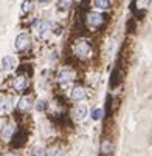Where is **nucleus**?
I'll use <instances>...</instances> for the list:
<instances>
[{
    "mask_svg": "<svg viewBox=\"0 0 152 156\" xmlns=\"http://www.w3.org/2000/svg\"><path fill=\"white\" fill-rule=\"evenodd\" d=\"M33 156H45V150H43V147H34L33 148Z\"/></svg>",
    "mask_w": 152,
    "mask_h": 156,
    "instance_id": "17",
    "label": "nucleus"
},
{
    "mask_svg": "<svg viewBox=\"0 0 152 156\" xmlns=\"http://www.w3.org/2000/svg\"><path fill=\"white\" fill-rule=\"evenodd\" d=\"M85 116H87V107H85V105H78V107L73 110V118H75L76 121H82Z\"/></svg>",
    "mask_w": 152,
    "mask_h": 156,
    "instance_id": "9",
    "label": "nucleus"
},
{
    "mask_svg": "<svg viewBox=\"0 0 152 156\" xmlns=\"http://www.w3.org/2000/svg\"><path fill=\"white\" fill-rule=\"evenodd\" d=\"M102 115H104V110H102V108H96V110H93L92 118H93L95 121H98V119H101V118H102Z\"/></svg>",
    "mask_w": 152,
    "mask_h": 156,
    "instance_id": "16",
    "label": "nucleus"
},
{
    "mask_svg": "<svg viewBox=\"0 0 152 156\" xmlns=\"http://www.w3.org/2000/svg\"><path fill=\"white\" fill-rule=\"evenodd\" d=\"M112 151H113V142L110 139H104L101 142V153L106 154V156H109Z\"/></svg>",
    "mask_w": 152,
    "mask_h": 156,
    "instance_id": "11",
    "label": "nucleus"
},
{
    "mask_svg": "<svg viewBox=\"0 0 152 156\" xmlns=\"http://www.w3.org/2000/svg\"><path fill=\"white\" fill-rule=\"evenodd\" d=\"M31 9H33L31 2H28V0H27V2H24V5H22V11H24V12H30Z\"/></svg>",
    "mask_w": 152,
    "mask_h": 156,
    "instance_id": "18",
    "label": "nucleus"
},
{
    "mask_svg": "<svg viewBox=\"0 0 152 156\" xmlns=\"http://www.w3.org/2000/svg\"><path fill=\"white\" fill-rule=\"evenodd\" d=\"M149 2H150V0H135V8L140 9V11H144L147 8Z\"/></svg>",
    "mask_w": 152,
    "mask_h": 156,
    "instance_id": "15",
    "label": "nucleus"
},
{
    "mask_svg": "<svg viewBox=\"0 0 152 156\" xmlns=\"http://www.w3.org/2000/svg\"><path fill=\"white\" fill-rule=\"evenodd\" d=\"M17 66V59L14 56H6L2 59V68L5 71H9V70H14Z\"/></svg>",
    "mask_w": 152,
    "mask_h": 156,
    "instance_id": "7",
    "label": "nucleus"
},
{
    "mask_svg": "<svg viewBox=\"0 0 152 156\" xmlns=\"http://www.w3.org/2000/svg\"><path fill=\"white\" fill-rule=\"evenodd\" d=\"M37 110H45V102H43V101L37 102Z\"/></svg>",
    "mask_w": 152,
    "mask_h": 156,
    "instance_id": "21",
    "label": "nucleus"
},
{
    "mask_svg": "<svg viewBox=\"0 0 152 156\" xmlns=\"http://www.w3.org/2000/svg\"><path fill=\"white\" fill-rule=\"evenodd\" d=\"M28 88V79L25 76H19L16 80H14V90L17 93H24Z\"/></svg>",
    "mask_w": 152,
    "mask_h": 156,
    "instance_id": "6",
    "label": "nucleus"
},
{
    "mask_svg": "<svg viewBox=\"0 0 152 156\" xmlns=\"http://www.w3.org/2000/svg\"><path fill=\"white\" fill-rule=\"evenodd\" d=\"M75 77H76V73H75L73 70H70V68H64V70H61L59 74H57V82H59L61 85L65 87V85H69L70 82H73Z\"/></svg>",
    "mask_w": 152,
    "mask_h": 156,
    "instance_id": "3",
    "label": "nucleus"
},
{
    "mask_svg": "<svg viewBox=\"0 0 152 156\" xmlns=\"http://www.w3.org/2000/svg\"><path fill=\"white\" fill-rule=\"evenodd\" d=\"M24 139H25V133L24 131L14 133V136H13V145L14 147H20L22 144H24Z\"/></svg>",
    "mask_w": 152,
    "mask_h": 156,
    "instance_id": "12",
    "label": "nucleus"
},
{
    "mask_svg": "<svg viewBox=\"0 0 152 156\" xmlns=\"http://www.w3.org/2000/svg\"><path fill=\"white\" fill-rule=\"evenodd\" d=\"M9 108V105H6V101L3 99V101H0V110H8Z\"/></svg>",
    "mask_w": 152,
    "mask_h": 156,
    "instance_id": "20",
    "label": "nucleus"
},
{
    "mask_svg": "<svg viewBox=\"0 0 152 156\" xmlns=\"http://www.w3.org/2000/svg\"><path fill=\"white\" fill-rule=\"evenodd\" d=\"M30 45H31V39H30L28 34L22 33L16 37V48L19 51H25L27 48H30Z\"/></svg>",
    "mask_w": 152,
    "mask_h": 156,
    "instance_id": "4",
    "label": "nucleus"
},
{
    "mask_svg": "<svg viewBox=\"0 0 152 156\" xmlns=\"http://www.w3.org/2000/svg\"><path fill=\"white\" fill-rule=\"evenodd\" d=\"M72 50H73V54L81 59V60H85V59H89L92 56V45L89 43V40H85V39H78L73 42V45H72Z\"/></svg>",
    "mask_w": 152,
    "mask_h": 156,
    "instance_id": "1",
    "label": "nucleus"
},
{
    "mask_svg": "<svg viewBox=\"0 0 152 156\" xmlns=\"http://www.w3.org/2000/svg\"><path fill=\"white\" fill-rule=\"evenodd\" d=\"M51 0H39V3H42V5H45V3H50Z\"/></svg>",
    "mask_w": 152,
    "mask_h": 156,
    "instance_id": "22",
    "label": "nucleus"
},
{
    "mask_svg": "<svg viewBox=\"0 0 152 156\" xmlns=\"http://www.w3.org/2000/svg\"><path fill=\"white\" fill-rule=\"evenodd\" d=\"M34 30H36V33L40 37H45L51 31V23H50V22H47V20H37L36 23H34Z\"/></svg>",
    "mask_w": 152,
    "mask_h": 156,
    "instance_id": "5",
    "label": "nucleus"
},
{
    "mask_svg": "<svg viewBox=\"0 0 152 156\" xmlns=\"http://www.w3.org/2000/svg\"><path fill=\"white\" fill-rule=\"evenodd\" d=\"M14 133H16L14 127H13L11 124H8V125H5L3 130H2V136H3V138H11V136H14Z\"/></svg>",
    "mask_w": 152,
    "mask_h": 156,
    "instance_id": "14",
    "label": "nucleus"
},
{
    "mask_svg": "<svg viewBox=\"0 0 152 156\" xmlns=\"http://www.w3.org/2000/svg\"><path fill=\"white\" fill-rule=\"evenodd\" d=\"M106 22V16H102L101 12H89L85 16V23L87 27H90V28H99L102 23Z\"/></svg>",
    "mask_w": 152,
    "mask_h": 156,
    "instance_id": "2",
    "label": "nucleus"
},
{
    "mask_svg": "<svg viewBox=\"0 0 152 156\" xmlns=\"http://www.w3.org/2000/svg\"><path fill=\"white\" fill-rule=\"evenodd\" d=\"M50 156H64V151H62V150H59V148H56V150L50 151Z\"/></svg>",
    "mask_w": 152,
    "mask_h": 156,
    "instance_id": "19",
    "label": "nucleus"
},
{
    "mask_svg": "<svg viewBox=\"0 0 152 156\" xmlns=\"http://www.w3.org/2000/svg\"><path fill=\"white\" fill-rule=\"evenodd\" d=\"M87 98V91H85V88L84 87H75L73 90H72V99L75 101H82Z\"/></svg>",
    "mask_w": 152,
    "mask_h": 156,
    "instance_id": "8",
    "label": "nucleus"
},
{
    "mask_svg": "<svg viewBox=\"0 0 152 156\" xmlns=\"http://www.w3.org/2000/svg\"><path fill=\"white\" fill-rule=\"evenodd\" d=\"M110 5V0H93V6L98 9H109Z\"/></svg>",
    "mask_w": 152,
    "mask_h": 156,
    "instance_id": "13",
    "label": "nucleus"
},
{
    "mask_svg": "<svg viewBox=\"0 0 152 156\" xmlns=\"http://www.w3.org/2000/svg\"><path fill=\"white\" fill-rule=\"evenodd\" d=\"M31 107H33V98H30V96H24L19 101V110H22V111H27Z\"/></svg>",
    "mask_w": 152,
    "mask_h": 156,
    "instance_id": "10",
    "label": "nucleus"
}]
</instances>
